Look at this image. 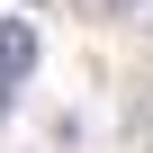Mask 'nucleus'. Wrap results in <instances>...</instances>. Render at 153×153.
Masks as SVG:
<instances>
[{
	"instance_id": "1",
	"label": "nucleus",
	"mask_w": 153,
	"mask_h": 153,
	"mask_svg": "<svg viewBox=\"0 0 153 153\" xmlns=\"http://www.w3.org/2000/svg\"><path fill=\"white\" fill-rule=\"evenodd\" d=\"M0 72H9V81L36 72V27H27V18H0Z\"/></svg>"
},
{
	"instance_id": "2",
	"label": "nucleus",
	"mask_w": 153,
	"mask_h": 153,
	"mask_svg": "<svg viewBox=\"0 0 153 153\" xmlns=\"http://www.w3.org/2000/svg\"><path fill=\"white\" fill-rule=\"evenodd\" d=\"M72 9H81V18H135L144 0H72Z\"/></svg>"
},
{
	"instance_id": "3",
	"label": "nucleus",
	"mask_w": 153,
	"mask_h": 153,
	"mask_svg": "<svg viewBox=\"0 0 153 153\" xmlns=\"http://www.w3.org/2000/svg\"><path fill=\"white\" fill-rule=\"evenodd\" d=\"M9 90H18V81H9V72H0V117H9Z\"/></svg>"
}]
</instances>
